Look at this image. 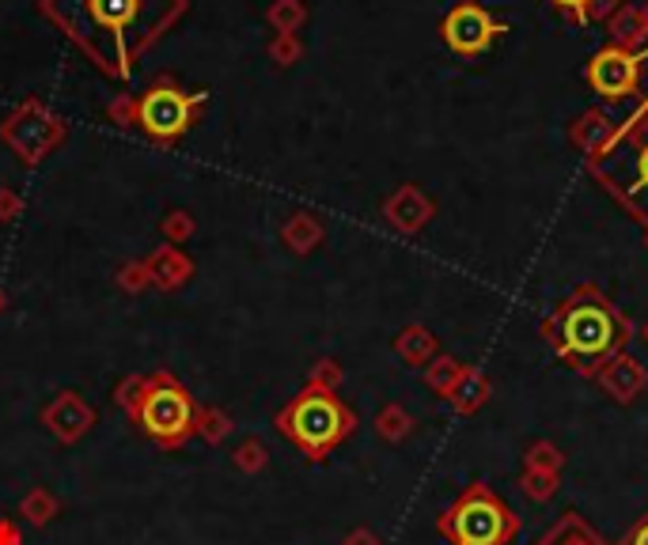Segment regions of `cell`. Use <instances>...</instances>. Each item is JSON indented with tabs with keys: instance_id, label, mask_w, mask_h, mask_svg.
<instances>
[{
	"instance_id": "obj_30",
	"label": "cell",
	"mask_w": 648,
	"mask_h": 545,
	"mask_svg": "<svg viewBox=\"0 0 648 545\" xmlns=\"http://www.w3.org/2000/svg\"><path fill=\"white\" fill-rule=\"evenodd\" d=\"M114 285H119L122 292H130V296H141L144 288H152L148 261H144V258H130V261H122V266L114 269Z\"/></svg>"
},
{
	"instance_id": "obj_27",
	"label": "cell",
	"mask_w": 648,
	"mask_h": 545,
	"mask_svg": "<svg viewBox=\"0 0 648 545\" xmlns=\"http://www.w3.org/2000/svg\"><path fill=\"white\" fill-rule=\"evenodd\" d=\"M232 466H236L239 474H247V477L266 474V466H269V451H266V443L258 440V435H250V440H243L239 448L232 451Z\"/></svg>"
},
{
	"instance_id": "obj_28",
	"label": "cell",
	"mask_w": 648,
	"mask_h": 545,
	"mask_svg": "<svg viewBox=\"0 0 648 545\" xmlns=\"http://www.w3.org/2000/svg\"><path fill=\"white\" fill-rule=\"evenodd\" d=\"M524 470H551V474H562L565 470V451L551 440H535L524 451Z\"/></svg>"
},
{
	"instance_id": "obj_20",
	"label": "cell",
	"mask_w": 648,
	"mask_h": 545,
	"mask_svg": "<svg viewBox=\"0 0 648 545\" xmlns=\"http://www.w3.org/2000/svg\"><path fill=\"white\" fill-rule=\"evenodd\" d=\"M535 545H610V542L603 538V534L588 520H584V515L565 512L562 520H557Z\"/></svg>"
},
{
	"instance_id": "obj_1",
	"label": "cell",
	"mask_w": 648,
	"mask_h": 545,
	"mask_svg": "<svg viewBox=\"0 0 648 545\" xmlns=\"http://www.w3.org/2000/svg\"><path fill=\"white\" fill-rule=\"evenodd\" d=\"M53 31L111 80H130L144 53L191 12V0H34Z\"/></svg>"
},
{
	"instance_id": "obj_37",
	"label": "cell",
	"mask_w": 648,
	"mask_h": 545,
	"mask_svg": "<svg viewBox=\"0 0 648 545\" xmlns=\"http://www.w3.org/2000/svg\"><path fill=\"white\" fill-rule=\"evenodd\" d=\"M618 545H648V512H645L641 520H637L634 526H629L626 538L618 542Z\"/></svg>"
},
{
	"instance_id": "obj_38",
	"label": "cell",
	"mask_w": 648,
	"mask_h": 545,
	"mask_svg": "<svg viewBox=\"0 0 648 545\" xmlns=\"http://www.w3.org/2000/svg\"><path fill=\"white\" fill-rule=\"evenodd\" d=\"M0 545H23V531H20V523L0 520Z\"/></svg>"
},
{
	"instance_id": "obj_12",
	"label": "cell",
	"mask_w": 648,
	"mask_h": 545,
	"mask_svg": "<svg viewBox=\"0 0 648 545\" xmlns=\"http://www.w3.org/2000/svg\"><path fill=\"white\" fill-rule=\"evenodd\" d=\"M387 227H394L399 235H421L436 216V202L418 186V182H402L394 194L383 197L380 205Z\"/></svg>"
},
{
	"instance_id": "obj_14",
	"label": "cell",
	"mask_w": 648,
	"mask_h": 545,
	"mask_svg": "<svg viewBox=\"0 0 648 545\" xmlns=\"http://www.w3.org/2000/svg\"><path fill=\"white\" fill-rule=\"evenodd\" d=\"M618 133V117L607 114L603 106H592V111L576 114L569 122V144L580 152L584 160H596Z\"/></svg>"
},
{
	"instance_id": "obj_13",
	"label": "cell",
	"mask_w": 648,
	"mask_h": 545,
	"mask_svg": "<svg viewBox=\"0 0 648 545\" xmlns=\"http://www.w3.org/2000/svg\"><path fill=\"white\" fill-rule=\"evenodd\" d=\"M603 394L610 398V402L618 405H634L637 398L648 390V368L637 357H629V352H618L615 360H607L599 368V376L592 379Z\"/></svg>"
},
{
	"instance_id": "obj_17",
	"label": "cell",
	"mask_w": 648,
	"mask_h": 545,
	"mask_svg": "<svg viewBox=\"0 0 648 545\" xmlns=\"http://www.w3.org/2000/svg\"><path fill=\"white\" fill-rule=\"evenodd\" d=\"M610 45H623V50H641L648 42V4H623L607 23Z\"/></svg>"
},
{
	"instance_id": "obj_23",
	"label": "cell",
	"mask_w": 648,
	"mask_h": 545,
	"mask_svg": "<svg viewBox=\"0 0 648 545\" xmlns=\"http://www.w3.org/2000/svg\"><path fill=\"white\" fill-rule=\"evenodd\" d=\"M466 371V363L459 357H448V352H440V357H432L425 363V387L432 390V394L448 398L452 394V387L459 383V376Z\"/></svg>"
},
{
	"instance_id": "obj_16",
	"label": "cell",
	"mask_w": 648,
	"mask_h": 545,
	"mask_svg": "<svg viewBox=\"0 0 648 545\" xmlns=\"http://www.w3.org/2000/svg\"><path fill=\"white\" fill-rule=\"evenodd\" d=\"M490 398H493L490 376H485L482 368H471V363H466V371L459 376V383L452 387V394H448L444 402L452 405L459 417H474L490 405Z\"/></svg>"
},
{
	"instance_id": "obj_19",
	"label": "cell",
	"mask_w": 648,
	"mask_h": 545,
	"mask_svg": "<svg viewBox=\"0 0 648 545\" xmlns=\"http://www.w3.org/2000/svg\"><path fill=\"white\" fill-rule=\"evenodd\" d=\"M394 352H399V360L410 363V368H425L432 357H440V341L425 322H410V326H402L399 338H394Z\"/></svg>"
},
{
	"instance_id": "obj_35",
	"label": "cell",
	"mask_w": 648,
	"mask_h": 545,
	"mask_svg": "<svg viewBox=\"0 0 648 545\" xmlns=\"http://www.w3.org/2000/svg\"><path fill=\"white\" fill-rule=\"evenodd\" d=\"M23 213V197L12 186H0V224H12Z\"/></svg>"
},
{
	"instance_id": "obj_9",
	"label": "cell",
	"mask_w": 648,
	"mask_h": 545,
	"mask_svg": "<svg viewBox=\"0 0 648 545\" xmlns=\"http://www.w3.org/2000/svg\"><path fill=\"white\" fill-rule=\"evenodd\" d=\"M436 31L455 58H482V53H490L504 39L508 23L497 20L479 0H459V4L444 12Z\"/></svg>"
},
{
	"instance_id": "obj_18",
	"label": "cell",
	"mask_w": 648,
	"mask_h": 545,
	"mask_svg": "<svg viewBox=\"0 0 648 545\" xmlns=\"http://www.w3.org/2000/svg\"><path fill=\"white\" fill-rule=\"evenodd\" d=\"M322 239H327V227L315 213H292L288 220L281 224V243L288 254H296V258H308L322 247Z\"/></svg>"
},
{
	"instance_id": "obj_21",
	"label": "cell",
	"mask_w": 648,
	"mask_h": 545,
	"mask_svg": "<svg viewBox=\"0 0 648 545\" xmlns=\"http://www.w3.org/2000/svg\"><path fill=\"white\" fill-rule=\"evenodd\" d=\"M546 4L576 27H592V23H607L626 0H546Z\"/></svg>"
},
{
	"instance_id": "obj_34",
	"label": "cell",
	"mask_w": 648,
	"mask_h": 545,
	"mask_svg": "<svg viewBox=\"0 0 648 545\" xmlns=\"http://www.w3.org/2000/svg\"><path fill=\"white\" fill-rule=\"evenodd\" d=\"M106 122L119 125V130H133L137 125V95H114L111 103H106Z\"/></svg>"
},
{
	"instance_id": "obj_40",
	"label": "cell",
	"mask_w": 648,
	"mask_h": 545,
	"mask_svg": "<svg viewBox=\"0 0 648 545\" xmlns=\"http://www.w3.org/2000/svg\"><path fill=\"white\" fill-rule=\"evenodd\" d=\"M4 311H8V292L0 288V315H4Z\"/></svg>"
},
{
	"instance_id": "obj_6",
	"label": "cell",
	"mask_w": 648,
	"mask_h": 545,
	"mask_svg": "<svg viewBox=\"0 0 648 545\" xmlns=\"http://www.w3.org/2000/svg\"><path fill=\"white\" fill-rule=\"evenodd\" d=\"M436 531L448 545H512L524 523L508 507V500L493 493L490 481H471L436 515Z\"/></svg>"
},
{
	"instance_id": "obj_25",
	"label": "cell",
	"mask_w": 648,
	"mask_h": 545,
	"mask_svg": "<svg viewBox=\"0 0 648 545\" xmlns=\"http://www.w3.org/2000/svg\"><path fill=\"white\" fill-rule=\"evenodd\" d=\"M266 23L274 27V34H300L308 23V4L304 0H274L266 8Z\"/></svg>"
},
{
	"instance_id": "obj_24",
	"label": "cell",
	"mask_w": 648,
	"mask_h": 545,
	"mask_svg": "<svg viewBox=\"0 0 648 545\" xmlns=\"http://www.w3.org/2000/svg\"><path fill=\"white\" fill-rule=\"evenodd\" d=\"M20 515H23V523L42 531V526H50L61 515V500L53 496L50 489H31V493L20 500Z\"/></svg>"
},
{
	"instance_id": "obj_39",
	"label": "cell",
	"mask_w": 648,
	"mask_h": 545,
	"mask_svg": "<svg viewBox=\"0 0 648 545\" xmlns=\"http://www.w3.org/2000/svg\"><path fill=\"white\" fill-rule=\"evenodd\" d=\"M637 61H641V99H637V103L648 106V42L637 50Z\"/></svg>"
},
{
	"instance_id": "obj_22",
	"label": "cell",
	"mask_w": 648,
	"mask_h": 545,
	"mask_svg": "<svg viewBox=\"0 0 648 545\" xmlns=\"http://www.w3.org/2000/svg\"><path fill=\"white\" fill-rule=\"evenodd\" d=\"M372 429L383 443H407L413 429H418V417H413L402 402H387L380 413H376Z\"/></svg>"
},
{
	"instance_id": "obj_11",
	"label": "cell",
	"mask_w": 648,
	"mask_h": 545,
	"mask_svg": "<svg viewBox=\"0 0 648 545\" xmlns=\"http://www.w3.org/2000/svg\"><path fill=\"white\" fill-rule=\"evenodd\" d=\"M39 421H42V429L53 435V440L72 448V443H80L88 432H92L95 405H88V398L76 394V390H61L53 402L42 405Z\"/></svg>"
},
{
	"instance_id": "obj_41",
	"label": "cell",
	"mask_w": 648,
	"mask_h": 545,
	"mask_svg": "<svg viewBox=\"0 0 648 545\" xmlns=\"http://www.w3.org/2000/svg\"><path fill=\"white\" fill-rule=\"evenodd\" d=\"M641 341L648 345V318H645V326H641Z\"/></svg>"
},
{
	"instance_id": "obj_33",
	"label": "cell",
	"mask_w": 648,
	"mask_h": 545,
	"mask_svg": "<svg viewBox=\"0 0 648 545\" xmlns=\"http://www.w3.org/2000/svg\"><path fill=\"white\" fill-rule=\"evenodd\" d=\"M308 383L311 387H322V390H338L341 383H346V371H341L338 360L319 357V360L311 363V371H308Z\"/></svg>"
},
{
	"instance_id": "obj_4",
	"label": "cell",
	"mask_w": 648,
	"mask_h": 545,
	"mask_svg": "<svg viewBox=\"0 0 648 545\" xmlns=\"http://www.w3.org/2000/svg\"><path fill=\"white\" fill-rule=\"evenodd\" d=\"M588 175L629 220L648 232V106L637 103L626 117H618L615 141L588 160Z\"/></svg>"
},
{
	"instance_id": "obj_32",
	"label": "cell",
	"mask_w": 648,
	"mask_h": 545,
	"mask_svg": "<svg viewBox=\"0 0 648 545\" xmlns=\"http://www.w3.org/2000/svg\"><path fill=\"white\" fill-rule=\"evenodd\" d=\"M266 53L277 69H292L296 61H304V39L300 34H274L266 45Z\"/></svg>"
},
{
	"instance_id": "obj_15",
	"label": "cell",
	"mask_w": 648,
	"mask_h": 545,
	"mask_svg": "<svg viewBox=\"0 0 648 545\" xmlns=\"http://www.w3.org/2000/svg\"><path fill=\"white\" fill-rule=\"evenodd\" d=\"M144 261L152 272V288H160V292H178L194 277V258L183 247H171V243H160Z\"/></svg>"
},
{
	"instance_id": "obj_2",
	"label": "cell",
	"mask_w": 648,
	"mask_h": 545,
	"mask_svg": "<svg viewBox=\"0 0 648 545\" xmlns=\"http://www.w3.org/2000/svg\"><path fill=\"white\" fill-rule=\"evenodd\" d=\"M551 352L580 379H596L607 360L629 349L637 326L599 285L580 280L551 315L538 322Z\"/></svg>"
},
{
	"instance_id": "obj_42",
	"label": "cell",
	"mask_w": 648,
	"mask_h": 545,
	"mask_svg": "<svg viewBox=\"0 0 648 545\" xmlns=\"http://www.w3.org/2000/svg\"><path fill=\"white\" fill-rule=\"evenodd\" d=\"M645 247H648V232H645Z\"/></svg>"
},
{
	"instance_id": "obj_36",
	"label": "cell",
	"mask_w": 648,
	"mask_h": 545,
	"mask_svg": "<svg viewBox=\"0 0 648 545\" xmlns=\"http://www.w3.org/2000/svg\"><path fill=\"white\" fill-rule=\"evenodd\" d=\"M341 545H383V538L376 531H368V526H353V531L341 538Z\"/></svg>"
},
{
	"instance_id": "obj_10",
	"label": "cell",
	"mask_w": 648,
	"mask_h": 545,
	"mask_svg": "<svg viewBox=\"0 0 648 545\" xmlns=\"http://www.w3.org/2000/svg\"><path fill=\"white\" fill-rule=\"evenodd\" d=\"M584 84L596 91L603 103L637 106V99H641V61H637V50H623V45L607 42L584 65Z\"/></svg>"
},
{
	"instance_id": "obj_29",
	"label": "cell",
	"mask_w": 648,
	"mask_h": 545,
	"mask_svg": "<svg viewBox=\"0 0 648 545\" xmlns=\"http://www.w3.org/2000/svg\"><path fill=\"white\" fill-rule=\"evenodd\" d=\"M520 489H524L535 504H546V500H554L557 489H562V474H551V470H524V474H520Z\"/></svg>"
},
{
	"instance_id": "obj_31",
	"label": "cell",
	"mask_w": 648,
	"mask_h": 545,
	"mask_svg": "<svg viewBox=\"0 0 648 545\" xmlns=\"http://www.w3.org/2000/svg\"><path fill=\"white\" fill-rule=\"evenodd\" d=\"M197 232V220L194 213H186V208H171V213L160 220V235L171 243V247H178V243H191Z\"/></svg>"
},
{
	"instance_id": "obj_26",
	"label": "cell",
	"mask_w": 648,
	"mask_h": 545,
	"mask_svg": "<svg viewBox=\"0 0 648 545\" xmlns=\"http://www.w3.org/2000/svg\"><path fill=\"white\" fill-rule=\"evenodd\" d=\"M232 432H236V421H232L220 405H197V435H202L209 448H220Z\"/></svg>"
},
{
	"instance_id": "obj_3",
	"label": "cell",
	"mask_w": 648,
	"mask_h": 545,
	"mask_svg": "<svg viewBox=\"0 0 648 545\" xmlns=\"http://www.w3.org/2000/svg\"><path fill=\"white\" fill-rule=\"evenodd\" d=\"M114 405L160 451H183L197 435V405L202 402L167 368L152 371V376H125L114 387Z\"/></svg>"
},
{
	"instance_id": "obj_8",
	"label": "cell",
	"mask_w": 648,
	"mask_h": 545,
	"mask_svg": "<svg viewBox=\"0 0 648 545\" xmlns=\"http://www.w3.org/2000/svg\"><path fill=\"white\" fill-rule=\"evenodd\" d=\"M0 141L16 152V160H20L27 171H34L69 141V122L61 114H53L39 95H27L23 103L0 122Z\"/></svg>"
},
{
	"instance_id": "obj_7",
	"label": "cell",
	"mask_w": 648,
	"mask_h": 545,
	"mask_svg": "<svg viewBox=\"0 0 648 545\" xmlns=\"http://www.w3.org/2000/svg\"><path fill=\"white\" fill-rule=\"evenodd\" d=\"M205 106H209V91H191L171 72H160L137 95V125L133 130H141L160 148H175L202 122Z\"/></svg>"
},
{
	"instance_id": "obj_5",
	"label": "cell",
	"mask_w": 648,
	"mask_h": 545,
	"mask_svg": "<svg viewBox=\"0 0 648 545\" xmlns=\"http://www.w3.org/2000/svg\"><path fill=\"white\" fill-rule=\"evenodd\" d=\"M274 424L308 462H327L357 432V413L341 402L338 390L304 383L300 394L277 409Z\"/></svg>"
}]
</instances>
